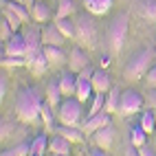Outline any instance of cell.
<instances>
[{"label":"cell","instance_id":"cell-37","mask_svg":"<svg viewBox=\"0 0 156 156\" xmlns=\"http://www.w3.org/2000/svg\"><path fill=\"white\" fill-rule=\"evenodd\" d=\"M145 84H147L150 88H156V66H152L147 70V75H145Z\"/></svg>","mask_w":156,"mask_h":156},{"label":"cell","instance_id":"cell-6","mask_svg":"<svg viewBox=\"0 0 156 156\" xmlns=\"http://www.w3.org/2000/svg\"><path fill=\"white\" fill-rule=\"evenodd\" d=\"M141 108H143V97L139 95L136 90H123V92H121L119 114H126V117H130V114L139 112Z\"/></svg>","mask_w":156,"mask_h":156},{"label":"cell","instance_id":"cell-33","mask_svg":"<svg viewBox=\"0 0 156 156\" xmlns=\"http://www.w3.org/2000/svg\"><path fill=\"white\" fill-rule=\"evenodd\" d=\"M2 18H5L7 22H9V24L13 27V31H16V29H20V27L24 24L22 20H20V18H18V16H16V13L11 11V9H2Z\"/></svg>","mask_w":156,"mask_h":156},{"label":"cell","instance_id":"cell-47","mask_svg":"<svg viewBox=\"0 0 156 156\" xmlns=\"http://www.w3.org/2000/svg\"><path fill=\"white\" fill-rule=\"evenodd\" d=\"M13 2H24V5H27V0H13Z\"/></svg>","mask_w":156,"mask_h":156},{"label":"cell","instance_id":"cell-41","mask_svg":"<svg viewBox=\"0 0 156 156\" xmlns=\"http://www.w3.org/2000/svg\"><path fill=\"white\" fill-rule=\"evenodd\" d=\"M11 128H13V126H11V123H9V121H2V139L11 134Z\"/></svg>","mask_w":156,"mask_h":156},{"label":"cell","instance_id":"cell-27","mask_svg":"<svg viewBox=\"0 0 156 156\" xmlns=\"http://www.w3.org/2000/svg\"><path fill=\"white\" fill-rule=\"evenodd\" d=\"M92 90H95V88H92V81H90V79H81V77L77 75V92H75V97H77L79 101H86V99L90 97Z\"/></svg>","mask_w":156,"mask_h":156},{"label":"cell","instance_id":"cell-4","mask_svg":"<svg viewBox=\"0 0 156 156\" xmlns=\"http://www.w3.org/2000/svg\"><path fill=\"white\" fill-rule=\"evenodd\" d=\"M75 24H77V35H75L77 42L81 46H95V42H97V24H95V20H92V13L77 16Z\"/></svg>","mask_w":156,"mask_h":156},{"label":"cell","instance_id":"cell-23","mask_svg":"<svg viewBox=\"0 0 156 156\" xmlns=\"http://www.w3.org/2000/svg\"><path fill=\"white\" fill-rule=\"evenodd\" d=\"M55 24H57V29L62 31V33L66 35V40H75V35H77V24L73 22L70 18H55Z\"/></svg>","mask_w":156,"mask_h":156},{"label":"cell","instance_id":"cell-18","mask_svg":"<svg viewBox=\"0 0 156 156\" xmlns=\"http://www.w3.org/2000/svg\"><path fill=\"white\" fill-rule=\"evenodd\" d=\"M114 5V0H84V7H86V11L92 13V16H103V13H108L110 9Z\"/></svg>","mask_w":156,"mask_h":156},{"label":"cell","instance_id":"cell-31","mask_svg":"<svg viewBox=\"0 0 156 156\" xmlns=\"http://www.w3.org/2000/svg\"><path fill=\"white\" fill-rule=\"evenodd\" d=\"M130 141L136 145V147H141V145L147 143V132H145L141 126H134V128L130 130Z\"/></svg>","mask_w":156,"mask_h":156},{"label":"cell","instance_id":"cell-21","mask_svg":"<svg viewBox=\"0 0 156 156\" xmlns=\"http://www.w3.org/2000/svg\"><path fill=\"white\" fill-rule=\"evenodd\" d=\"M31 18H33V22H46L51 18V7L42 0H37V2L31 7Z\"/></svg>","mask_w":156,"mask_h":156},{"label":"cell","instance_id":"cell-12","mask_svg":"<svg viewBox=\"0 0 156 156\" xmlns=\"http://www.w3.org/2000/svg\"><path fill=\"white\" fill-rule=\"evenodd\" d=\"M112 141H114V126H112V123L92 134V143H95L97 147H101V150H110Z\"/></svg>","mask_w":156,"mask_h":156},{"label":"cell","instance_id":"cell-39","mask_svg":"<svg viewBox=\"0 0 156 156\" xmlns=\"http://www.w3.org/2000/svg\"><path fill=\"white\" fill-rule=\"evenodd\" d=\"M92 75H95V70H92V66H90V64L79 73V77H81V79H92Z\"/></svg>","mask_w":156,"mask_h":156},{"label":"cell","instance_id":"cell-24","mask_svg":"<svg viewBox=\"0 0 156 156\" xmlns=\"http://www.w3.org/2000/svg\"><path fill=\"white\" fill-rule=\"evenodd\" d=\"M121 92H123V90H119L117 86H112V88H110V95L106 97V106H103V110H106L108 114H112V112H119Z\"/></svg>","mask_w":156,"mask_h":156},{"label":"cell","instance_id":"cell-7","mask_svg":"<svg viewBox=\"0 0 156 156\" xmlns=\"http://www.w3.org/2000/svg\"><path fill=\"white\" fill-rule=\"evenodd\" d=\"M5 55L11 57H27V37L24 33H13L5 42Z\"/></svg>","mask_w":156,"mask_h":156},{"label":"cell","instance_id":"cell-1","mask_svg":"<svg viewBox=\"0 0 156 156\" xmlns=\"http://www.w3.org/2000/svg\"><path fill=\"white\" fill-rule=\"evenodd\" d=\"M42 92L37 86H24L18 90L16 97V114L22 123H37L42 119Z\"/></svg>","mask_w":156,"mask_h":156},{"label":"cell","instance_id":"cell-36","mask_svg":"<svg viewBox=\"0 0 156 156\" xmlns=\"http://www.w3.org/2000/svg\"><path fill=\"white\" fill-rule=\"evenodd\" d=\"M27 64V57H11V55H2V66H22Z\"/></svg>","mask_w":156,"mask_h":156},{"label":"cell","instance_id":"cell-44","mask_svg":"<svg viewBox=\"0 0 156 156\" xmlns=\"http://www.w3.org/2000/svg\"><path fill=\"white\" fill-rule=\"evenodd\" d=\"M150 101H152V103H154V106H156V88H154V90L150 92Z\"/></svg>","mask_w":156,"mask_h":156},{"label":"cell","instance_id":"cell-25","mask_svg":"<svg viewBox=\"0 0 156 156\" xmlns=\"http://www.w3.org/2000/svg\"><path fill=\"white\" fill-rule=\"evenodd\" d=\"M139 13L150 22H156V0H139Z\"/></svg>","mask_w":156,"mask_h":156},{"label":"cell","instance_id":"cell-28","mask_svg":"<svg viewBox=\"0 0 156 156\" xmlns=\"http://www.w3.org/2000/svg\"><path fill=\"white\" fill-rule=\"evenodd\" d=\"M0 156H31V143H20V145H13V147H7L2 150Z\"/></svg>","mask_w":156,"mask_h":156},{"label":"cell","instance_id":"cell-16","mask_svg":"<svg viewBox=\"0 0 156 156\" xmlns=\"http://www.w3.org/2000/svg\"><path fill=\"white\" fill-rule=\"evenodd\" d=\"M70 145H73V143H70L66 136L57 134V132H55V136L48 139V150L53 152L55 156H68V154H70Z\"/></svg>","mask_w":156,"mask_h":156},{"label":"cell","instance_id":"cell-9","mask_svg":"<svg viewBox=\"0 0 156 156\" xmlns=\"http://www.w3.org/2000/svg\"><path fill=\"white\" fill-rule=\"evenodd\" d=\"M88 62H90V59H88V55H86V51L81 48V46H75V48L70 51V55H68V68L79 75V73L88 66Z\"/></svg>","mask_w":156,"mask_h":156},{"label":"cell","instance_id":"cell-26","mask_svg":"<svg viewBox=\"0 0 156 156\" xmlns=\"http://www.w3.org/2000/svg\"><path fill=\"white\" fill-rule=\"evenodd\" d=\"M46 150H48V139H46V134L40 132L31 143V156H44Z\"/></svg>","mask_w":156,"mask_h":156},{"label":"cell","instance_id":"cell-34","mask_svg":"<svg viewBox=\"0 0 156 156\" xmlns=\"http://www.w3.org/2000/svg\"><path fill=\"white\" fill-rule=\"evenodd\" d=\"M42 121L46 128H53V108H51L48 101H44V106H42Z\"/></svg>","mask_w":156,"mask_h":156},{"label":"cell","instance_id":"cell-2","mask_svg":"<svg viewBox=\"0 0 156 156\" xmlns=\"http://www.w3.org/2000/svg\"><path fill=\"white\" fill-rule=\"evenodd\" d=\"M128 29H130V16L126 11L117 13L110 24H108V42H110V48L112 53H119L126 44V37H128Z\"/></svg>","mask_w":156,"mask_h":156},{"label":"cell","instance_id":"cell-32","mask_svg":"<svg viewBox=\"0 0 156 156\" xmlns=\"http://www.w3.org/2000/svg\"><path fill=\"white\" fill-rule=\"evenodd\" d=\"M106 106V95L103 92H97L95 97H92V103H90V114H99Z\"/></svg>","mask_w":156,"mask_h":156},{"label":"cell","instance_id":"cell-5","mask_svg":"<svg viewBox=\"0 0 156 156\" xmlns=\"http://www.w3.org/2000/svg\"><path fill=\"white\" fill-rule=\"evenodd\" d=\"M57 119L64 126H79L81 121V101L79 99H64L57 108Z\"/></svg>","mask_w":156,"mask_h":156},{"label":"cell","instance_id":"cell-22","mask_svg":"<svg viewBox=\"0 0 156 156\" xmlns=\"http://www.w3.org/2000/svg\"><path fill=\"white\" fill-rule=\"evenodd\" d=\"M44 53H46V59L51 64H68V57L66 53L62 51V46H44Z\"/></svg>","mask_w":156,"mask_h":156},{"label":"cell","instance_id":"cell-11","mask_svg":"<svg viewBox=\"0 0 156 156\" xmlns=\"http://www.w3.org/2000/svg\"><path fill=\"white\" fill-rule=\"evenodd\" d=\"M48 64H51V62L46 59L44 48L27 57V66L31 68V73H33V75H44V70H46V66H48Z\"/></svg>","mask_w":156,"mask_h":156},{"label":"cell","instance_id":"cell-42","mask_svg":"<svg viewBox=\"0 0 156 156\" xmlns=\"http://www.w3.org/2000/svg\"><path fill=\"white\" fill-rule=\"evenodd\" d=\"M5 92H7V79L2 75V79H0V97H2V99H5Z\"/></svg>","mask_w":156,"mask_h":156},{"label":"cell","instance_id":"cell-20","mask_svg":"<svg viewBox=\"0 0 156 156\" xmlns=\"http://www.w3.org/2000/svg\"><path fill=\"white\" fill-rule=\"evenodd\" d=\"M2 9H11V11L20 18V20H22V22L27 24V22H31V20H33V18H31V9L24 5V2H13V0H9V2L2 7Z\"/></svg>","mask_w":156,"mask_h":156},{"label":"cell","instance_id":"cell-3","mask_svg":"<svg viewBox=\"0 0 156 156\" xmlns=\"http://www.w3.org/2000/svg\"><path fill=\"white\" fill-rule=\"evenodd\" d=\"M152 57H154L152 48H141V51H136V53L128 59L126 68H123V77L136 81V79H141L143 75H147V70L152 68Z\"/></svg>","mask_w":156,"mask_h":156},{"label":"cell","instance_id":"cell-15","mask_svg":"<svg viewBox=\"0 0 156 156\" xmlns=\"http://www.w3.org/2000/svg\"><path fill=\"white\" fill-rule=\"evenodd\" d=\"M62 86H59V77H53L48 81V86H46V101L51 103V108H53L57 112L59 108V103H62Z\"/></svg>","mask_w":156,"mask_h":156},{"label":"cell","instance_id":"cell-10","mask_svg":"<svg viewBox=\"0 0 156 156\" xmlns=\"http://www.w3.org/2000/svg\"><path fill=\"white\" fill-rule=\"evenodd\" d=\"M106 126H110V114L106 112V110H101L99 114H90V119L81 126V130L84 132H97V130H101V128H106Z\"/></svg>","mask_w":156,"mask_h":156},{"label":"cell","instance_id":"cell-45","mask_svg":"<svg viewBox=\"0 0 156 156\" xmlns=\"http://www.w3.org/2000/svg\"><path fill=\"white\" fill-rule=\"evenodd\" d=\"M101 64H103V66H108V64H110V57H108V55H103V57H101Z\"/></svg>","mask_w":156,"mask_h":156},{"label":"cell","instance_id":"cell-35","mask_svg":"<svg viewBox=\"0 0 156 156\" xmlns=\"http://www.w3.org/2000/svg\"><path fill=\"white\" fill-rule=\"evenodd\" d=\"M11 35H13V27L2 18V22H0V40H2V42H7Z\"/></svg>","mask_w":156,"mask_h":156},{"label":"cell","instance_id":"cell-43","mask_svg":"<svg viewBox=\"0 0 156 156\" xmlns=\"http://www.w3.org/2000/svg\"><path fill=\"white\" fill-rule=\"evenodd\" d=\"M90 156H106V152H103L101 147L99 150H90Z\"/></svg>","mask_w":156,"mask_h":156},{"label":"cell","instance_id":"cell-30","mask_svg":"<svg viewBox=\"0 0 156 156\" xmlns=\"http://www.w3.org/2000/svg\"><path fill=\"white\" fill-rule=\"evenodd\" d=\"M139 126L147 132V134H152L154 130H156V119H154V112H150V110H145L143 114H141V121H139Z\"/></svg>","mask_w":156,"mask_h":156},{"label":"cell","instance_id":"cell-38","mask_svg":"<svg viewBox=\"0 0 156 156\" xmlns=\"http://www.w3.org/2000/svg\"><path fill=\"white\" fill-rule=\"evenodd\" d=\"M139 156H156V147H152V145H141L139 147Z\"/></svg>","mask_w":156,"mask_h":156},{"label":"cell","instance_id":"cell-17","mask_svg":"<svg viewBox=\"0 0 156 156\" xmlns=\"http://www.w3.org/2000/svg\"><path fill=\"white\" fill-rule=\"evenodd\" d=\"M92 88H95V92H108L112 88V79H110V73L108 70H95V75H92Z\"/></svg>","mask_w":156,"mask_h":156},{"label":"cell","instance_id":"cell-48","mask_svg":"<svg viewBox=\"0 0 156 156\" xmlns=\"http://www.w3.org/2000/svg\"><path fill=\"white\" fill-rule=\"evenodd\" d=\"M154 147H156V134H154Z\"/></svg>","mask_w":156,"mask_h":156},{"label":"cell","instance_id":"cell-8","mask_svg":"<svg viewBox=\"0 0 156 156\" xmlns=\"http://www.w3.org/2000/svg\"><path fill=\"white\" fill-rule=\"evenodd\" d=\"M42 42H44V46H62L66 42V35L62 33L57 29V24L53 22V24H46L42 29Z\"/></svg>","mask_w":156,"mask_h":156},{"label":"cell","instance_id":"cell-40","mask_svg":"<svg viewBox=\"0 0 156 156\" xmlns=\"http://www.w3.org/2000/svg\"><path fill=\"white\" fill-rule=\"evenodd\" d=\"M126 156H139V147H136L132 141H130V145L126 147Z\"/></svg>","mask_w":156,"mask_h":156},{"label":"cell","instance_id":"cell-14","mask_svg":"<svg viewBox=\"0 0 156 156\" xmlns=\"http://www.w3.org/2000/svg\"><path fill=\"white\" fill-rule=\"evenodd\" d=\"M24 37H27V57L44 48V46H40V44H44V42H42V33H40L37 27H31L29 31H24Z\"/></svg>","mask_w":156,"mask_h":156},{"label":"cell","instance_id":"cell-19","mask_svg":"<svg viewBox=\"0 0 156 156\" xmlns=\"http://www.w3.org/2000/svg\"><path fill=\"white\" fill-rule=\"evenodd\" d=\"M57 134H62V136H66L70 143H81L84 141V130H79L75 126H64V123H59V126L55 128Z\"/></svg>","mask_w":156,"mask_h":156},{"label":"cell","instance_id":"cell-13","mask_svg":"<svg viewBox=\"0 0 156 156\" xmlns=\"http://www.w3.org/2000/svg\"><path fill=\"white\" fill-rule=\"evenodd\" d=\"M59 86H62V95L64 97H73L77 92V73H73L70 68L64 70L59 75Z\"/></svg>","mask_w":156,"mask_h":156},{"label":"cell","instance_id":"cell-29","mask_svg":"<svg viewBox=\"0 0 156 156\" xmlns=\"http://www.w3.org/2000/svg\"><path fill=\"white\" fill-rule=\"evenodd\" d=\"M75 13V0H59L57 2V16L55 18H70Z\"/></svg>","mask_w":156,"mask_h":156},{"label":"cell","instance_id":"cell-46","mask_svg":"<svg viewBox=\"0 0 156 156\" xmlns=\"http://www.w3.org/2000/svg\"><path fill=\"white\" fill-rule=\"evenodd\" d=\"M35 2H37V0H27V7L31 9V7H33V5H35Z\"/></svg>","mask_w":156,"mask_h":156}]
</instances>
